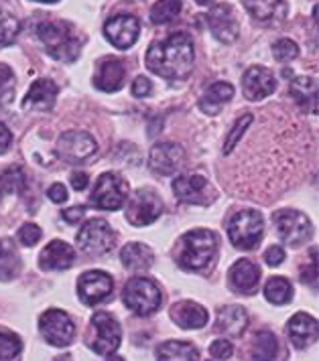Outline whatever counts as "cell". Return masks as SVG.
<instances>
[{"label": "cell", "mask_w": 319, "mask_h": 361, "mask_svg": "<svg viewBox=\"0 0 319 361\" xmlns=\"http://www.w3.org/2000/svg\"><path fill=\"white\" fill-rule=\"evenodd\" d=\"M218 240L210 230H191L179 240L177 264L189 272H203L216 260Z\"/></svg>", "instance_id": "3957f363"}, {"label": "cell", "mask_w": 319, "mask_h": 361, "mask_svg": "<svg viewBox=\"0 0 319 361\" xmlns=\"http://www.w3.org/2000/svg\"><path fill=\"white\" fill-rule=\"evenodd\" d=\"M252 122H254V116L252 114H244L242 118H238V122L232 126V130H230L228 138H226V142H224V154H230V152L238 147V142H240L242 134L246 132V128L251 126Z\"/></svg>", "instance_id": "f35d334b"}, {"label": "cell", "mask_w": 319, "mask_h": 361, "mask_svg": "<svg viewBox=\"0 0 319 361\" xmlns=\"http://www.w3.org/2000/svg\"><path fill=\"white\" fill-rule=\"evenodd\" d=\"M15 98V73L4 63H0V108L8 106Z\"/></svg>", "instance_id": "74e56055"}, {"label": "cell", "mask_w": 319, "mask_h": 361, "mask_svg": "<svg viewBox=\"0 0 319 361\" xmlns=\"http://www.w3.org/2000/svg\"><path fill=\"white\" fill-rule=\"evenodd\" d=\"M272 55H275V59L287 63V61H293V59L299 55V47H297V43L291 41V39H281V41H277V43L272 45Z\"/></svg>", "instance_id": "ab89813d"}, {"label": "cell", "mask_w": 319, "mask_h": 361, "mask_svg": "<svg viewBox=\"0 0 319 361\" xmlns=\"http://www.w3.org/2000/svg\"><path fill=\"white\" fill-rule=\"evenodd\" d=\"M232 290L240 295H252L260 282V268L251 260H238L228 272Z\"/></svg>", "instance_id": "44dd1931"}, {"label": "cell", "mask_w": 319, "mask_h": 361, "mask_svg": "<svg viewBox=\"0 0 319 361\" xmlns=\"http://www.w3.org/2000/svg\"><path fill=\"white\" fill-rule=\"evenodd\" d=\"M272 221H275L279 238L289 246H301L305 242H309L313 235V226H311L309 217L301 212L281 209L275 214Z\"/></svg>", "instance_id": "52a82bcc"}, {"label": "cell", "mask_w": 319, "mask_h": 361, "mask_svg": "<svg viewBox=\"0 0 319 361\" xmlns=\"http://www.w3.org/2000/svg\"><path fill=\"white\" fill-rule=\"evenodd\" d=\"M195 2H198V4H210L212 0H195Z\"/></svg>", "instance_id": "816d5d0a"}, {"label": "cell", "mask_w": 319, "mask_h": 361, "mask_svg": "<svg viewBox=\"0 0 319 361\" xmlns=\"http://www.w3.org/2000/svg\"><path fill=\"white\" fill-rule=\"evenodd\" d=\"M85 214V207H71V209H66L64 212V219L68 221V224H78Z\"/></svg>", "instance_id": "c3c4849f"}, {"label": "cell", "mask_w": 319, "mask_h": 361, "mask_svg": "<svg viewBox=\"0 0 319 361\" xmlns=\"http://www.w3.org/2000/svg\"><path fill=\"white\" fill-rule=\"evenodd\" d=\"M128 195V185L116 173H104L96 180L92 191V203L104 212H116L124 205Z\"/></svg>", "instance_id": "ba28073f"}, {"label": "cell", "mask_w": 319, "mask_h": 361, "mask_svg": "<svg viewBox=\"0 0 319 361\" xmlns=\"http://www.w3.org/2000/svg\"><path fill=\"white\" fill-rule=\"evenodd\" d=\"M265 296L272 305H287L293 298V286L291 282L283 276H272L265 284Z\"/></svg>", "instance_id": "d6a6232c"}, {"label": "cell", "mask_w": 319, "mask_h": 361, "mask_svg": "<svg viewBox=\"0 0 319 361\" xmlns=\"http://www.w3.org/2000/svg\"><path fill=\"white\" fill-rule=\"evenodd\" d=\"M120 260L124 264V268H128L131 272H145L155 262V254H152V250L149 246L131 242V244L122 247Z\"/></svg>", "instance_id": "4316f807"}, {"label": "cell", "mask_w": 319, "mask_h": 361, "mask_svg": "<svg viewBox=\"0 0 319 361\" xmlns=\"http://www.w3.org/2000/svg\"><path fill=\"white\" fill-rule=\"evenodd\" d=\"M185 163V150L175 142H159L151 148L149 164L157 175L169 177L177 173Z\"/></svg>", "instance_id": "2e32d148"}, {"label": "cell", "mask_w": 319, "mask_h": 361, "mask_svg": "<svg viewBox=\"0 0 319 361\" xmlns=\"http://www.w3.org/2000/svg\"><path fill=\"white\" fill-rule=\"evenodd\" d=\"M200 351L187 341H167L159 345L157 361H198Z\"/></svg>", "instance_id": "f546056e"}, {"label": "cell", "mask_w": 319, "mask_h": 361, "mask_svg": "<svg viewBox=\"0 0 319 361\" xmlns=\"http://www.w3.org/2000/svg\"><path fill=\"white\" fill-rule=\"evenodd\" d=\"M244 8L258 23H279L287 17V0H244Z\"/></svg>", "instance_id": "d4e9b609"}, {"label": "cell", "mask_w": 319, "mask_h": 361, "mask_svg": "<svg viewBox=\"0 0 319 361\" xmlns=\"http://www.w3.org/2000/svg\"><path fill=\"white\" fill-rule=\"evenodd\" d=\"M193 41L187 33H171L167 39L152 43L145 63L159 78L165 80H181L187 78L193 67Z\"/></svg>", "instance_id": "6da1fadb"}, {"label": "cell", "mask_w": 319, "mask_h": 361, "mask_svg": "<svg viewBox=\"0 0 319 361\" xmlns=\"http://www.w3.org/2000/svg\"><path fill=\"white\" fill-rule=\"evenodd\" d=\"M287 331H289L291 343L295 345L297 349L309 347V345L318 341V321H315L311 314H307V312H297V314H293L291 321H289V325H287Z\"/></svg>", "instance_id": "ffe728a7"}, {"label": "cell", "mask_w": 319, "mask_h": 361, "mask_svg": "<svg viewBox=\"0 0 319 361\" xmlns=\"http://www.w3.org/2000/svg\"><path fill=\"white\" fill-rule=\"evenodd\" d=\"M277 353H279V343L270 331H258L252 337L251 361H272Z\"/></svg>", "instance_id": "4dcf8cb0"}, {"label": "cell", "mask_w": 319, "mask_h": 361, "mask_svg": "<svg viewBox=\"0 0 319 361\" xmlns=\"http://www.w3.org/2000/svg\"><path fill=\"white\" fill-rule=\"evenodd\" d=\"M11 142H13V134L6 128V124L0 122V154H4L11 148Z\"/></svg>", "instance_id": "7dc6e473"}, {"label": "cell", "mask_w": 319, "mask_h": 361, "mask_svg": "<svg viewBox=\"0 0 319 361\" xmlns=\"http://www.w3.org/2000/svg\"><path fill=\"white\" fill-rule=\"evenodd\" d=\"M92 327H94V339L90 341V347L100 355L114 353L122 341V331L116 319L108 312H96L92 317Z\"/></svg>", "instance_id": "8fae6325"}, {"label": "cell", "mask_w": 319, "mask_h": 361, "mask_svg": "<svg viewBox=\"0 0 319 361\" xmlns=\"http://www.w3.org/2000/svg\"><path fill=\"white\" fill-rule=\"evenodd\" d=\"M23 349V343L13 331L0 327V361H11L17 357Z\"/></svg>", "instance_id": "d590c367"}, {"label": "cell", "mask_w": 319, "mask_h": 361, "mask_svg": "<svg viewBox=\"0 0 319 361\" xmlns=\"http://www.w3.org/2000/svg\"><path fill=\"white\" fill-rule=\"evenodd\" d=\"M265 219L254 209H244L230 217L228 221V238L240 250H252L263 240Z\"/></svg>", "instance_id": "5b68a950"}, {"label": "cell", "mask_w": 319, "mask_h": 361, "mask_svg": "<svg viewBox=\"0 0 319 361\" xmlns=\"http://www.w3.org/2000/svg\"><path fill=\"white\" fill-rule=\"evenodd\" d=\"M291 96L297 99V104L307 112H315L318 108V82L313 78H295L291 82Z\"/></svg>", "instance_id": "f1b7e54d"}, {"label": "cell", "mask_w": 319, "mask_h": 361, "mask_svg": "<svg viewBox=\"0 0 319 361\" xmlns=\"http://www.w3.org/2000/svg\"><path fill=\"white\" fill-rule=\"evenodd\" d=\"M88 183H90V177L85 173H73L71 175V187L76 191H84L85 187H88Z\"/></svg>", "instance_id": "681fc988"}, {"label": "cell", "mask_w": 319, "mask_h": 361, "mask_svg": "<svg viewBox=\"0 0 319 361\" xmlns=\"http://www.w3.org/2000/svg\"><path fill=\"white\" fill-rule=\"evenodd\" d=\"M41 235H43V231H41L39 226H35V224H25V226L18 230V240H20L23 246H35V244L41 240Z\"/></svg>", "instance_id": "60d3db41"}, {"label": "cell", "mask_w": 319, "mask_h": 361, "mask_svg": "<svg viewBox=\"0 0 319 361\" xmlns=\"http://www.w3.org/2000/svg\"><path fill=\"white\" fill-rule=\"evenodd\" d=\"M234 96V87L230 85V83L226 82H216L212 83L207 90H205V94L200 99V108H202V112H205L207 116H216L232 99Z\"/></svg>", "instance_id": "484cf974"}, {"label": "cell", "mask_w": 319, "mask_h": 361, "mask_svg": "<svg viewBox=\"0 0 319 361\" xmlns=\"http://www.w3.org/2000/svg\"><path fill=\"white\" fill-rule=\"evenodd\" d=\"M112 288H114V282L110 279V274H106L102 270L85 272L78 280V295L88 307L100 305L106 298H110Z\"/></svg>", "instance_id": "5bb4252c"}, {"label": "cell", "mask_w": 319, "mask_h": 361, "mask_svg": "<svg viewBox=\"0 0 319 361\" xmlns=\"http://www.w3.org/2000/svg\"><path fill=\"white\" fill-rule=\"evenodd\" d=\"M37 35L47 55L53 59L71 63L80 57L84 39L68 20H45L37 27Z\"/></svg>", "instance_id": "7a4b0ae2"}, {"label": "cell", "mask_w": 319, "mask_h": 361, "mask_svg": "<svg viewBox=\"0 0 319 361\" xmlns=\"http://www.w3.org/2000/svg\"><path fill=\"white\" fill-rule=\"evenodd\" d=\"M163 214V201L152 189H138L126 205V219L136 226H151Z\"/></svg>", "instance_id": "9c48e42d"}, {"label": "cell", "mask_w": 319, "mask_h": 361, "mask_svg": "<svg viewBox=\"0 0 319 361\" xmlns=\"http://www.w3.org/2000/svg\"><path fill=\"white\" fill-rule=\"evenodd\" d=\"M20 25L18 20L11 13H6L4 8H0V47L11 45L17 39Z\"/></svg>", "instance_id": "8d00e7d4"}, {"label": "cell", "mask_w": 319, "mask_h": 361, "mask_svg": "<svg viewBox=\"0 0 319 361\" xmlns=\"http://www.w3.org/2000/svg\"><path fill=\"white\" fill-rule=\"evenodd\" d=\"M122 302L128 311L138 317H149L157 311L163 302L161 288L149 279H131L124 284L122 290Z\"/></svg>", "instance_id": "277c9868"}, {"label": "cell", "mask_w": 319, "mask_h": 361, "mask_svg": "<svg viewBox=\"0 0 319 361\" xmlns=\"http://www.w3.org/2000/svg\"><path fill=\"white\" fill-rule=\"evenodd\" d=\"M285 260V250L283 246H270L267 252H265V262L269 266H281V262Z\"/></svg>", "instance_id": "ee69618b"}, {"label": "cell", "mask_w": 319, "mask_h": 361, "mask_svg": "<svg viewBox=\"0 0 319 361\" xmlns=\"http://www.w3.org/2000/svg\"><path fill=\"white\" fill-rule=\"evenodd\" d=\"M96 150L98 145L88 132H64L57 140V154L68 163H84Z\"/></svg>", "instance_id": "7c38bea8"}, {"label": "cell", "mask_w": 319, "mask_h": 361, "mask_svg": "<svg viewBox=\"0 0 319 361\" xmlns=\"http://www.w3.org/2000/svg\"><path fill=\"white\" fill-rule=\"evenodd\" d=\"M210 353L216 360H230L232 353H234V347H232L230 341H226V339H216L214 343L210 345Z\"/></svg>", "instance_id": "b9f144b4"}, {"label": "cell", "mask_w": 319, "mask_h": 361, "mask_svg": "<svg viewBox=\"0 0 319 361\" xmlns=\"http://www.w3.org/2000/svg\"><path fill=\"white\" fill-rule=\"evenodd\" d=\"M151 92H152V85L147 78H143V75H140V78H136L135 82H133V96H135V98H147Z\"/></svg>", "instance_id": "f6af8a7d"}, {"label": "cell", "mask_w": 319, "mask_h": 361, "mask_svg": "<svg viewBox=\"0 0 319 361\" xmlns=\"http://www.w3.org/2000/svg\"><path fill=\"white\" fill-rule=\"evenodd\" d=\"M181 13V0H159L151 8V20L155 25H165Z\"/></svg>", "instance_id": "e575fe53"}, {"label": "cell", "mask_w": 319, "mask_h": 361, "mask_svg": "<svg viewBox=\"0 0 319 361\" xmlns=\"http://www.w3.org/2000/svg\"><path fill=\"white\" fill-rule=\"evenodd\" d=\"M207 27L212 35L222 41V43H232L238 37L240 31V25H238V18H236L234 8L226 2L216 4L210 13H207Z\"/></svg>", "instance_id": "e0dca14e"}, {"label": "cell", "mask_w": 319, "mask_h": 361, "mask_svg": "<svg viewBox=\"0 0 319 361\" xmlns=\"http://www.w3.org/2000/svg\"><path fill=\"white\" fill-rule=\"evenodd\" d=\"M248 325V314L242 307H236V305H228L224 309L218 311V321H216V327L230 335V337H240L244 333V329Z\"/></svg>", "instance_id": "83f0119b"}, {"label": "cell", "mask_w": 319, "mask_h": 361, "mask_svg": "<svg viewBox=\"0 0 319 361\" xmlns=\"http://www.w3.org/2000/svg\"><path fill=\"white\" fill-rule=\"evenodd\" d=\"M47 197H49L53 203H66V201H68V189H66L61 183H55V185H51L49 187Z\"/></svg>", "instance_id": "bcb514c9"}, {"label": "cell", "mask_w": 319, "mask_h": 361, "mask_svg": "<svg viewBox=\"0 0 319 361\" xmlns=\"http://www.w3.org/2000/svg\"><path fill=\"white\" fill-rule=\"evenodd\" d=\"M73 262H76L73 247L61 240H53L39 256V266L43 270H68Z\"/></svg>", "instance_id": "cb8c5ba5"}, {"label": "cell", "mask_w": 319, "mask_h": 361, "mask_svg": "<svg viewBox=\"0 0 319 361\" xmlns=\"http://www.w3.org/2000/svg\"><path fill=\"white\" fill-rule=\"evenodd\" d=\"M126 78V69L124 63L116 59V57H108V59H102L98 63V69L94 73V85L100 90V92H108V94H114L122 87Z\"/></svg>", "instance_id": "d6986e66"}, {"label": "cell", "mask_w": 319, "mask_h": 361, "mask_svg": "<svg viewBox=\"0 0 319 361\" xmlns=\"http://www.w3.org/2000/svg\"><path fill=\"white\" fill-rule=\"evenodd\" d=\"M33 2H45V4H55V2H59V0H33Z\"/></svg>", "instance_id": "f907efd6"}, {"label": "cell", "mask_w": 319, "mask_h": 361, "mask_svg": "<svg viewBox=\"0 0 319 361\" xmlns=\"http://www.w3.org/2000/svg\"><path fill=\"white\" fill-rule=\"evenodd\" d=\"M315 279H318V264H315V250H311V262L307 268H301V280L305 284L315 286Z\"/></svg>", "instance_id": "7bdbcfd3"}, {"label": "cell", "mask_w": 319, "mask_h": 361, "mask_svg": "<svg viewBox=\"0 0 319 361\" xmlns=\"http://www.w3.org/2000/svg\"><path fill=\"white\" fill-rule=\"evenodd\" d=\"M275 90H277V82H275L272 73L265 67H251L242 78V92L251 102H260V99L269 98Z\"/></svg>", "instance_id": "ac0fdd59"}, {"label": "cell", "mask_w": 319, "mask_h": 361, "mask_svg": "<svg viewBox=\"0 0 319 361\" xmlns=\"http://www.w3.org/2000/svg\"><path fill=\"white\" fill-rule=\"evenodd\" d=\"M39 327L43 339L53 347H68L73 337H76V325L68 317V312L49 309L41 314L39 319Z\"/></svg>", "instance_id": "30bf717a"}, {"label": "cell", "mask_w": 319, "mask_h": 361, "mask_svg": "<svg viewBox=\"0 0 319 361\" xmlns=\"http://www.w3.org/2000/svg\"><path fill=\"white\" fill-rule=\"evenodd\" d=\"M106 361H124V357H110V360Z\"/></svg>", "instance_id": "f5cc1de1"}, {"label": "cell", "mask_w": 319, "mask_h": 361, "mask_svg": "<svg viewBox=\"0 0 319 361\" xmlns=\"http://www.w3.org/2000/svg\"><path fill=\"white\" fill-rule=\"evenodd\" d=\"M59 94V87L51 80H39L35 82L27 96L23 99V110H37V112H47L55 106V99Z\"/></svg>", "instance_id": "7402d4cb"}, {"label": "cell", "mask_w": 319, "mask_h": 361, "mask_svg": "<svg viewBox=\"0 0 319 361\" xmlns=\"http://www.w3.org/2000/svg\"><path fill=\"white\" fill-rule=\"evenodd\" d=\"M0 189L4 193H18V195L25 193V189H27V175H25V171L20 166H17V164L4 169L0 173Z\"/></svg>", "instance_id": "836d02e7"}, {"label": "cell", "mask_w": 319, "mask_h": 361, "mask_svg": "<svg viewBox=\"0 0 319 361\" xmlns=\"http://www.w3.org/2000/svg\"><path fill=\"white\" fill-rule=\"evenodd\" d=\"M78 247L88 256H104L116 244V233L104 219H90L76 235Z\"/></svg>", "instance_id": "8992f818"}, {"label": "cell", "mask_w": 319, "mask_h": 361, "mask_svg": "<svg viewBox=\"0 0 319 361\" xmlns=\"http://www.w3.org/2000/svg\"><path fill=\"white\" fill-rule=\"evenodd\" d=\"M20 270V258L11 240H0V280L17 279Z\"/></svg>", "instance_id": "1f68e13d"}, {"label": "cell", "mask_w": 319, "mask_h": 361, "mask_svg": "<svg viewBox=\"0 0 319 361\" xmlns=\"http://www.w3.org/2000/svg\"><path fill=\"white\" fill-rule=\"evenodd\" d=\"M210 314L193 300H181L171 307V321L181 329H202L207 325Z\"/></svg>", "instance_id": "603a6c76"}, {"label": "cell", "mask_w": 319, "mask_h": 361, "mask_svg": "<svg viewBox=\"0 0 319 361\" xmlns=\"http://www.w3.org/2000/svg\"><path fill=\"white\" fill-rule=\"evenodd\" d=\"M173 193L175 197L183 203L191 205H207L214 201V191L207 185V180L200 175H189V177H179L173 180Z\"/></svg>", "instance_id": "9a60e30c"}, {"label": "cell", "mask_w": 319, "mask_h": 361, "mask_svg": "<svg viewBox=\"0 0 319 361\" xmlns=\"http://www.w3.org/2000/svg\"><path fill=\"white\" fill-rule=\"evenodd\" d=\"M104 35L118 49H131L138 41L140 20L135 15H116V17L106 20Z\"/></svg>", "instance_id": "4fadbf2b"}]
</instances>
